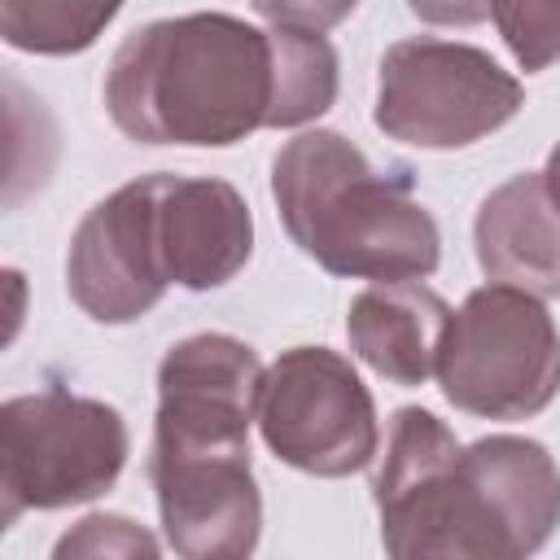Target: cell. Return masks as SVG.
I'll return each mask as SVG.
<instances>
[{
    "mask_svg": "<svg viewBox=\"0 0 560 560\" xmlns=\"http://www.w3.org/2000/svg\"><path fill=\"white\" fill-rule=\"evenodd\" d=\"M105 109L136 144L228 149L271 127L276 31L210 9L144 22L109 57Z\"/></svg>",
    "mask_w": 560,
    "mask_h": 560,
    "instance_id": "6da1fadb",
    "label": "cell"
},
{
    "mask_svg": "<svg viewBox=\"0 0 560 560\" xmlns=\"http://www.w3.org/2000/svg\"><path fill=\"white\" fill-rule=\"evenodd\" d=\"M271 201L289 241L328 276L424 280L442 262L438 219L407 166H372L341 131L315 127L271 158Z\"/></svg>",
    "mask_w": 560,
    "mask_h": 560,
    "instance_id": "7a4b0ae2",
    "label": "cell"
},
{
    "mask_svg": "<svg viewBox=\"0 0 560 560\" xmlns=\"http://www.w3.org/2000/svg\"><path fill=\"white\" fill-rule=\"evenodd\" d=\"M372 499L381 547L394 560H512L459 438L429 407H398L389 416Z\"/></svg>",
    "mask_w": 560,
    "mask_h": 560,
    "instance_id": "3957f363",
    "label": "cell"
},
{
    "mask_svg": "<svg viewBox=\"0 0 560 560\" xmlns=\"http://www.w3.org/2000/svg\"><path fill=\"white\" fill-rule=\"evenodd\" d=\"M438 385L455 411L477 420H529L560 394V332L538 293L481 284L451 311Z\"/></svg>",
    "mask_w": 560,
    "mask_h": 560,
    "instance_id": "277c9868",
    "label": "cell"
},
{
    "mask_svg": "<svg viewBox=\"0 0 560 560\" xmlns=\"http://www.w3.org/2000/svg\"><path fill=\"white\" fill-rule=\"evenodd\" d=\"M131 433L105 398L48 385L0 407V499L4 525L22 512L92 503L122 477Z\"/></svg>",
    "mask_w": 560,
    "mask_h": 560,
    "instance_id": "5b68a950",
    "label": "cell"
},
{
    "mask_svg": "<svg viewBox=\"0 0 560 560\" xmlns=\"http://www.w3.org/2000/svg\"><path fill=\"white\" fill-rule=\"evenodd\" d=\"M525 88L486 48L455 39H398L376 66L372 122L411 149H468L512 122Z\"/></svg>",
    "mask_w": 560,
    "mask_h": 560,
    "instance_id": "8992f818",
    "label": "cell"
},
{
    "mask_svg": "<svg viewBox=\"0 0 560 560\" xmlns=\"http://www.w3.org/2000/svg\"><path fill=\"white\" fill-rule=\"evenodd\" d=\"M258 433L280 464L311 477L363 472L381 451L372 389L328 346H293L267 368Z\"/></svg>",
    "mask_w": 560,
    "mask_h": 560,
    "instance_id": "52a82bcc",
    "label": "cell"
},
{
    "mask_svg": "<svg viewBox=\"0 0 560 560\" xmlns=\"http://www.w3.org/2000/svg\"><path fill=\"white\" fill-rule=\"evenodd\" d=\"M158 197L162 171L127 179L79 219L66 249V289L88 319L136 324L171 289L158 232Z\"/></svg>",
    "mask_w": 560,
    "mask_h": 560,
    "instance_id": "ba28073f",
    "label": "cell"
},
{
    "mask_svg": "<svg viewBox=\"0 0 560 560\" xmlns=\"http://www.w3.org/2000/svg\"><path fill=\"white\" fill-rule=\"evenodd\" d=\"M262 376L258 350L232 332H192L175 341L158 363L153 446H249Z\"/></svg>",
    "mask_w": 560,
    "mask_h": 560,
    "instance_id": "9c48e42d",
    "label": "cell"
},
{
    "mask_svg": "<svg viewBox=\"0 0 560 560\" xmlns=\"http://www.w3.org/2000/svg\"><path fill=\"white\" fill-rule=\"evenodd\" d=\"M149 481L166 547L184 560H241L262 538V494L249 446L149 451Z\"/></svg>",
    "mask_w": 560,
    "mask_h": 560,
    "instance_id": "30bf717a",
    "label": "cell"
},
{
    "mask_svg": "<svg viewBox=\"0 0 560 560\" xmlns=\"http://www.w3.org/2000/svg\"><path fill=\"white\" fill-rule=\"evenodd\" d=\"M158 232L166 276L179 289L210 293L236 280L254 254V214L236 184L219 175L162 171Z\"/></svg>",
    "mask_w": 560,
    "mask_h": 560,
    "instance_id": "8fae6325",
    "label": "cell"
},
{
    "mask_svg": "<svg viewBox=\"0 0 560 560\" xmlns=\"http://www.w3.org/2000/svg\"><path fill=\"white\" fill-rule=\"evenodd\" d=\"M472 249L486 280L560 298V206L551 201L542 171H521L481 197Z\"/></svg>",
    "mask_w": 560,
    "mask_h": 560,
    "instance_id": "7c38bea8",
    "label": "cell"
},
{
    "mask_svg": "<svg viewBox=\"0 0 560 560\" xmlns=\"http://www.w3.org/2000/svg\"><path fill=\"white\" fill-rule=\"evenodd\" d=\"M451 306L420 280H376L346 311V341L359 363L394 385H424L438 372V350Z\"/></svg>",
    "mask_w": 560,
    "mask_h": 560,
    "instance_id": "4fadbf2b",
    "label": "cell"
},
{
    "mask_svg": "<svg viewBox=\"0 0 560 560\" xmlns=\"http://www.w3.org/2000/svg\"><path fill=\"white\" fill-rule=\"evenodd\" d=\"M464 459L499 516L508 556L525 560L542 551L560 525V464L551 459V451L534 438L490 433L468 442Z\"/></svg>",
    "mask_w": 560,
    "mask_h": 560,
    "instance_id": "5bb4252c",
    "label": "cell"
},
{
    "mask_svg": "<svg viewBox=\"0 0 560 560\" xmlns=\"http://www.w3.org/2000/svg\"><path fill=\"white\" fill-rule=\"evenodd\" d=\"M127 0H0V35L18 52L74 57L88 52Z\"/></svg>",
    "mask_w": 560,
    "mask_h": 560,
    "instance_id": "9a60e30c",
    "label": "cell"
},
{
    "mask_svg": "<svg viewBox=\"0 0 560 560\" xmlns=\"http://www.w3.org/2000/svg\"><path fill=\"white\" fill-rule=\"evenodd\" d=\"M276 31V109L271 127H306L332 109L341 88V61L324 31Z\"/></svg>",
    "mask_w": 560,
    "mask_h": 560,
    "instance_id": "2e32d148",
    "label": "cell"
},
{
    "mask_svg": "<svg viewBox=\"0 0 560 560\" xmlns=\"http://www.w3.org/2000/svg\"><path fill=\"white\" fill-rule=\"evenodd\" d=\"M490 18L525 74L560 61V0H494Z\"/></svg>",
    "mask_w": 560,
    "mask_h": 560,
    "instance_id": "e0dca14e",
    "label": "cell"
},
{
    "mask_svg": "<svg viewBox=\"0 0 560 560\" xmlns=\"http://www.w3.org/2000/svg\"><path fill=\"white\" fill-rule=\"evenodd\" d=\"M158 551H162L158 538L149 529H140L131 516H118V512H92V516H83L52 547L57 560H66V556H158Z\"/></svg>",
    "mask_w": 560,
    "mask_h": 560,
    "instance_id": "ac0fdd59",
    "label": "cell"
},
{
    "mask_svg": "<svg viewBox=\"0 0 560 560\" xmlns=\"http://www.w3.org/2000/svg\"><path fill=\"white\" fill-rule=\"evenodd\" d=\"M359 0H249L258 18L271 26H298V31H332L354 13Z\"/></svg>",
    "mask_w": 560,
    "mask_h": 560,
    "instance_id": "d6986e66",
    "label": "cell"
},
{
    "mask_svg": "<svg viewBox=\"0 0 560 560\" xmlns=\"http://www.w3.org/2000/svg\"><path fill=\"white\" fill-rule=\"evenodd\" d=\"M494 0H407V9L429 26H477L490 18Z\"/></svg>",
    "mask_w": 560,
    "mask_h": 560,
    "instance_id": "ffe728a7",
    "label": "cell"
},
{
    "mask_svg": "<svg viewBox=\"0 0 560 560\" xmlns=\"http://www.w3.org/2000/svg\"><path fill=\"white\" fill-rule=\"evenodd\" d=\"M542 179H547V192H551V201L560 206V140H556V149L547 153V166H542Z\"/></svg>",
    "mask_w": 560,
    "mask_h": 560,
    "instance_id": "44dd1931",
    "label": "cell"
}]
</instances>
